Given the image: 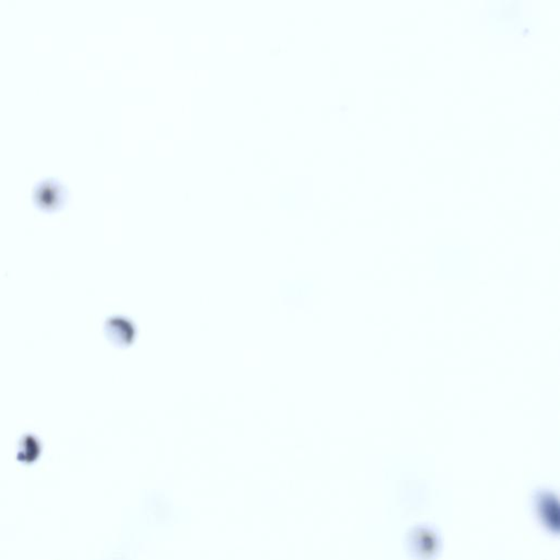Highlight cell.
<instances>
[{
	"instance_id": "obj_1",
	"label": "cell",
	"mask_w": 560,
	"mask_h": 560,
	"mask_svg": "<svg viewBox=\"0 0 560 560\" xmlns=\"http://www.w3.org/2000/svg\"><path fill=\"white\" fill-rule=\"evenodd\" d=\"M480 22L499 41H522L536 27L533 5L524 0H491L482 9Z\"/></svg>"
}]
</instances>
